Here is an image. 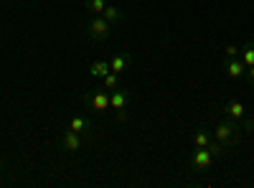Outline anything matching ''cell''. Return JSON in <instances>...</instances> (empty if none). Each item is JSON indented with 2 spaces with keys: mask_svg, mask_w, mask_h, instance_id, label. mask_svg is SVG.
Wrapping results in <instances>:
<instances>
[{
  "mask_svg": "<svg viewBox=\"0 0 254 188\" xmlns=\"http://www.w3.org/2000/svg\"><path fill=\"white\" fill-rule=\"evenodd\" d=\"M84 102H87V107L94 110V112H104L110 107V94L104 92V89H92L84 94Z\"/></svg>",
  "mask_w": 254,
  "mask_h": 188,
  "instance_id": "2",
  "label": "cell"
},
{
  "mask_svg": "<svg viewBox=\"0 0 254 188\" xmlns=\"http://www.w3.org/2000/svg\"><path fill=\"white\" fill-rule=\"evenodd\" d=\"M127 66H130V54H117V56L110 61V69H112L115 74H122Z\"/></svg>",
  "mask_w": 254,
  "mask_h": 188,
  "instance_id": "10",
  "label": "cell"
},
{
  "mask_svg": "<svg viewBox=\"0 0 254 188\" xmlns=\"http://www.w3.org/2000/svg\"><path fill=\"white\" fill-rule=\"evenodd\" d=\"M226 115H229V120H242L244 117V104L239 99H229L226 102Z\"/></svg>",
  "mask_w": 254,
  "mask_h": 188,
  "instance_id": "9",
  "label": "cell"
},
{
  "mask_svg": "<svg viewBox=\"0 0 254 188\" xmlns=\"http://www.w3.org/2000/svg\"><path fill=\"white\" fill-rule=\"evenodd\" d=\"M206 148L211 150V155H214V158H221V155L226 153V145H224V142H219V140H216V142L211 140V142L206 145Z\"/></svg>",
  "mask_w": 254,
  "mask_h": 188,
  "instance_id": "15",
  "label": "cell"
},
{
  "mask_svg": "<svg viewBox=\"0 0 254 188\" xmlns=\"http://www.w3.org/2000/svg\"><path fill=\"white\" fill-rule=\"evenodd\" d=\"M61 148H64V150H69V153H76V150L81 148V135L66 127V132L61 135Z\"/></svg>",
  "mask_w": 254,
  "mask_h": 188,
  "instance_id": "6",
  "label": "cell"
},
{
  "mask_svg": "<svg viewBox=\"0 0 254 188\" xmlns=\"http://www.w3.org/2000/svg\"><path fill=\"white\" fill-rule=\"evenodd\" d=\"M112 33V23L104 15H94L89 23H87V36L97 38V41H104V38H110Z\"/></svg>",
  "mask_w": 254,
  "mask_h": 188,
  "instance_id": "1",
  "label": "cell"
},
{
  "mask_svg": "<svg viewBox=\"0 0 254 188\" xmlns=\"http://www.w3.org/2000/svg\"><path fill=\"white\" fill-rule=\"evenodd\" d=\"M112 69H110V61H104V59H99V61H94L92 64V69H89V74L92 76H97V79H104Z\"/></svg>",
  "mask_w": 254,
  "mask_h": 188,
  "instance_id": "11",
  "label": "cell"
},
{
  "mask_svg": "<svg viewBox=\"0 0 254 188\" xmlns=\"http://www.w3.org/2000/svg\"><path fill=\"white\" fill-rule=\"evenodd\" d=\"M211 163H214V155H211V150H208V148H196L193 158H190V168H193V171H206Z\"/></svg>",
  "mask_w": 254,
  "mask_h": 188,
  "instance_id": "5",
  "label": "cell"
},
{
  "mask_svg": "<svg viewBox=\"0 0 254 188\" xmlns=\"http://www.w3.org/2000/svg\"><path fill=\"white\" fill-rule=\"evenodd\" d=\"M69 130H74V132H79V135H89L92 122H89L87 117H71V120H69Z\"/></svg>",
  "mask_w": 254,
  "mask_h": 188,
  "instance_id": "8",
  "label": "cell"
},
{
  "mask_svg": "<svg viewBox=\"0 0 254 188\" xmlns=\"http://www.w3.org/2000/svg\"><path fill=\"white\" fill-rule=\"evenodd\" d=\"M102 15L107 18L110 23H117V20H120V8H115V5H107V8H104V13H102Z\"/></svg>",
  "mask_w": 254,
  "mask_h": 188,
  "instance_id": "17",
  "label": "cell"
},
{
  "mask_svg": "<svg viewBox=\"0 0 254 188\" xmlns=\"http://www.w3.org/2000/svg\"><path fill=\"white\" fill-rule=\"evenodd\" d=\"M127 99H130V94H127V89H112L110 92V107L112 110H117V117H120V122H125L127 120V112H125V107H127Z\"/></svg>",
  "mask_w": 254,
  "mask_h": 188,
  "instance_id": "3",
  "label": "cell"
},
{
  "mask_svg": "<svg viewBox=\"0 0 254 188\" xmlns=\"http://www.w3.org/2000/svg\"><path fill=\"white\" fill-rule=\"evenodd\" d=\"M242 64L249 69V66H254V41H249V44L242 49Z\"/></svg>",
  "mask_w": 254,
  "mask_h": 188,
  "instance_id": "12",
  "label": "cell"
},
{
  "mask_svg": "<svg viewBox=\"0 0 254 188\" xmlns=\"http://www.w3.org/2000/svg\"><path fill=\"white\" fill-rule=\"evenodd\" d=\"M247 74H249V79L254 81V66H249V69H247Z\"/></svg>",
  "mask_w": 254,
  "mask_h": 188,
  "instance_id": "19",
  "label": "cell"
},
{
  "mask_svg": "<svg viewBox=\"0 0 254 188\" xmlns=\"http://www.w3.org/2000/svg\"><path fill=\"white\" fill-rule=\"evenodd\" d=\"M237 54H239V49H237V46H226V59H234Z\"/></svg>",
  "mask_w": 254,
  "mask_h": 188,
  "instance_id": "18",
  "label": "cell"
},
{
  "mask_svg": "<svg viewBox=\"0 0 254 188\" xmlns=\"http://www.w3.org/2000/svg\"><path fill=\"white\" fill-rule=\"evenodd\" d=\"M214 135H216V140L224 142V145L234 142V140H237V125H234V120H224V122H219V125H216V130H214Z\"/></svg>",
  "mask_w": 254,
  "mask_h": 188,
  "instance_id": "4",
  "label": "cell"
},
{
  "mask_svg": "<svg viewBox=\"0 0 254 188\" xmlns=\"http://www.w3.org/2000/svg\"><path fill=\"white\" fill-rule=\"evenodd\" d=\"M102 81H104V89H107V92H112V89H117V87H120V74L110 71V74L104 76Z\"/></svg>",
  "mask_w": 254,
  "mask_h": 188,
  "instance_id": "14",
  "label": "cell"
},
{
  "mask_svg": "<svg viewBox=\"0 0 254 188\" xmlns=\"http://www.w3.org/2000/svg\"><path fill=\"white\" fill-rule=\"evenodd\" d=\"M226 74L231 76V79H242L244 74H247V66L242 64V59H226Z\"/></svg>",
  "mask_w": 254,
  "mask_h": 188,
  "instance_id": "7",
  "label": "cell"
},
{
  "mask_svg": "<svg viewBox=\"0 0 254 188\" xmlns=\"http://www.w3.org/2000/svg\"><path fill=\"white\" fill-rule=\"evenodd\" d=\"M84 8L92 10L94 15H102L104 8H107V3H104V0H84Z\"/></svg>",
  "mask_w": 254,
  "mask_h": 188,
  "instance_id": "13",
  "label": "cell"
},
{
  "mask_svg": "<svg viewBox=\"0 0 254 188\" xmlns=\"http://www.w3.org/2000/svg\"><path fill=\"white\" fill-rule=\"evenodd\" d=\"M208 142H211V135H208L206 130H198V132L193 135V145H196V148H206Z\"/></svg>",
  "mask_w": 254,
  "mask_h": 188,
  "instance_id": "16",
  "label": "cell"
}]
</instances>
